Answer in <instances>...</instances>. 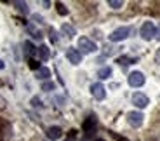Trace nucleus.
Listing matches in <instances>:
<instances>
[{"label":"nucleus","mask_w":160,"mask_h":141,"mask_svg":"<svg viewBox=\"0 0 160 141\" xmlns=\"http://www.w3.org/2000/svg\"><path fill=\"white\" fill-rule=\"evenodd\" d=\"M155 24L152 23V21H144L143 26H141V38L143 40H152L153 37H155Z\"/></svg>","instance_id":"1"},{"label":"nucleus","mask_w":160,"mask_h":141,"mask_svg":"<svg viewBox=\"0 0 160 141\" xmlns=\"http://www.w3.org/2000/svg\"><path fill=\"white\" fill-rule=\"evenodd\" d=\"M129 35H131V28H129V26H120V28H117L115 32L110 35V40L112 42H122V40H125Z\"/></svg>","instance_id":"2"},{"label":"nucleus","mask_w":160,"mask_h":141,"mask_svg":"<svg viewBox=\"0 0 160 141\" xmlns=\"http://www.w3.org/2000/svg\"><path fill=\"white\" fill-rule=\"evenodd\" d=\"M78 49L82 51V53H85V54H91V53H94L96 51V44L91 40V38H87V37H80L78 38Z\"/></svg>","instance_id":"3"},{"label":"nucleus","mask_w":160,"mask_h":141,"mask_svg":"<svg viewBox=\"0 0 160 141\" xmlns=\"http://www.w3.org/2000/svg\"><path fill=\"white\" fill-rule=\"evenodd\" d=\"M127 82H129L131 87H141V85L144 84V75L141 72H132L131 75H129Z\"/></svg>","instance_id":"4"},{"label":"nucleus","mask_w":160,"mask_h":141,"mask_svg":"<svg viewBox=\"0 0 160 141\" xmlns=\"http://www.w3.org/2000/svg\"><path fill=\"white\" fill-rule=\"evenodd\" d=\"M132 105H136L138 108H146L150 105V99L143 93H134L132 94Z\"/></svg>","instance_id":"5"},{"label":"nucleus","mask_w":160,"mask_h":141,"mask_svg":"<svg viewBox=\"0 0 160 141\" xmlns=\"http://www.w3.org/2000/svg\"><path fill=\"white\" fill-rule=\"evenodd\" d=\"M127 120H129V124H131L132 127H139V125L143 124L144 117H143L141 112H129L127 113Z\"/></svg>","instance_id":"6"},{"label":"nucleus","mask_w":160,"mask_h":141,"mask_svg":"<svg viewBox=\"0 0 160 141\" xmlns=\"http://www.w3.org/2000/svg\"><path fill=\"white\" fill-rule=\"evenodd\" d=\"M66 58H68V61L72 65H78L80 61H82V53L75 47H70L68 51H66Z\"/></svg>","instance_id":"7"},{"label":"nucleus","mask_w":160,"mask_h":141,"mask_svg":"<svg viewBox=\"0 0 160 141\" xmlns=\"http://www.w3.org/2000/svg\"><path fill=\"white\" fill-rule=\"evenodd\" d=\"M96 125H98V120H96V117H94V115L87 117V118H85V122H84L85 134H87V136H92V134H94V131H96Z\"/></svg>","instance_id":"8"},{"label":"nucleus","mask_w":160,"mask_h":141,"mask_svg":"<svg viewBox=\"0 0 160 141\" xmlns=\"http://www.w3.org/2000/svg\"><path fill=\"white\" fill-rule=\"evenodd\" d=\"M91 93H92V96L96 98V99H99V101L106 98V89H104L103 84H99V82L91 85Z\"/></svg>","instance_id":"9"},{"label":"nucleus","mask_w":160,"mask_h":141,"mask_svg":"<svg viewBox=\"0 0 160 141\" xmlns=\"http://www.w3.org/2000/svg\"><path fill=\"white\" fill-rule=\"evenodd\" d=\"M47 138L51 141H56V139H59L61 136H63V131H61V127H58V125H52V127H49L47 129Z\"/></svg>","instance_id":"10"},{"label":"nucleus","mask_w":160,"mask_h":141,"mask_svg":"<svg viewBox=\"0 0 160 141\" xmlns=\"http://www.w3.org/2000/svg\"><path fill=\"white\" fill-rule=\"evenodd\" d=\"M37 56H38L42 61H47L49 56H51V53H49V49L45 47V45H40V47L37 49Z\"/></svg>","instance_id":"11"},{"label":"nucleus","mask_w":160,"mask_h":141,"mask_svg":"<svg viewBox=\"0 0 160 141\" xmlns=\"http://www.w3.org/2000/svg\"><path fill=\"white\" fill-rule=\"evenodd\" d=\"M61 30H63V33L68 37V38H73V37H75V33H77L75 28H73L72 24H68V23H64L63 26H61Z\"/></svg>","instance_id":"12"},{"label":"nucleus","mask_w":160,"mask_h":141,"mask_svg":"<svg viewBox=\"0 0 160 141\" xmlns=\"http://www.w3.org/2000/svg\"><path fill=\"white\" fill-rule=\"evenodd\" d=\"M49 75H51V72H49V68H45V66H42V68L37 70V77H38L40 80H45V78H49Z\"/></svg>","instance_id":"13"},{"label":"nucleus","mask_w":160,"mask_h":141,"mask_svg":"<svg viewBox=\"0 0 160 141\" xmlns=\"http://www.w3.org/2000/svg\"><path fill=\"white\" fill-rule=\"evenodd\" d=\"M98 77H99V78H110V77H112V68H110V66H103V68L98 72Z\"/></svg>","instance_id":"14"},{"label":"nucleus","mask_w":160,"mask_h":141,"mask_svg":"<svg viewBox=\"0 0 160 141\" xmlns=\"http://www.w3.org/2000/svg\"><path fill=\"white\" fill-rule=\"evenodd\" d=\"M24 51H26V54H28V56L37 54V47H33L32 42H24Z\"/></svg>","instance_id":"15"},{"label":"nucleus","mask_w":160,"mask_h":141,"mask_svg":"<svg viewBox=\"0 0 160 141\" xmlns=\"http://www.w3.org/2000/svg\"><path fill=\"white\" fill-rule=\"evenodd\" d=\"M14 7H16L19 12H23V14L28 12V5H26V2H14Z\"/></svg>","instance_id":"16"},{"label":"nucleus","mask_w":160,"mask_h":141,"mask_svg":"<svg viewBox=\"0 0 160 141\" xmlns=\"http://www.w3.org/2000/svg\"><path fill=\"white\" fill-rule=\"evenodd\" d=\"M28 30H30V33L33 35V38H38V40H40V38L44 37V35H42V32H38V30H37L33 24H28Z\"/></svg>","instance_id":"17"},{"label":"nucleus","mask_w":160,"mask_h":141,"mask_svg":"<svg viewBox=\"0 0 160 141\" xmlns=\"http://www.w3.org/2000/svg\"><path fill=\"white\" fill-rule=\"evenodd\" d=\"M134 58H127V56H122V58H118V63L120 65H131V63H134Z\"/></svg>","instance_id":"18"},{"label":"nucleus","mask_w":160,"mask_h":141,"mask_svg":"<svg viewBox=\"0 0 160 141\" xmlns=\"http://www.w3.org/2000/svg\"><path fill=\"white\" fill-rule=\"evenodd\" d=\"M108 5H110L112 9H120L122 5H124V2H122V0H110Z\"/></svg>","instance_id":"19"},{"label":"nucleus","mask_w":160,"mask_h":141,"mask_svg":"<svg viewBox=\"0 0 160 141\" xmlns=\"http://www.w3.org/2000/svg\"><path fill=\"white\" fill-rule=\"evenodd\" d=\"M54 87H56L54 82H44V84H42V91H52Z\"/></svg>","instance_id":"20"},{"label":"nucleus","mask_w":160,"mask_h":141,"mask_svg":"<svg viewBox=\"0 0 160 141\" xmlns=\"http://www.w3.org/2000/svg\"><path fill=\"white\" fill-rule=\"evenodd\" d=\"M58 12H59L61 16H66V14H68V9L64 7L63 4H58Z\"/></svg>","instance_id":"21"},{"label":"nucleus","mask_w":160,"mask_h":141,"mask_svg":"<svg viewBox=\"0 0 160 141\" xmlns=\"http://www.w3.org/2000/svg\"><path fill=\"white\" fill-rule=\"evenodd\" d=\"M51 40L52 42H58V37H56V32H54V30H51Z\"/></svg>","instance_id":"22"},{"label":"nucleus","mask_w":160,"mask_h":141,"mask_svg":"<svg viewBox=\"0 0 160 141\" xmlns=\"http://www.w3.org/2000/svg\"><path fill=\"white\" fill-rule=\"evenodd\" d=\"M155 61H157V63H160V47L157 49V54H155Z\"/></svg>","instance_id":"23"},{"label":"nucleus","mask_w":160,"mask_h":141,"mask_svg":"<svg viewBox=\"0 0 160 141\" xmlns=\"http://www.w3.org/2000/svg\"><path fill=\"white\" fill-rule=\"evenodd\" d=\"M32 103H33L35 106H42V105H40V101H38V98H33V99H32Z\"/></svg>","instance_id":"24"},{"label":"nucleus","mask_w":160,"mask_h":141,"mask_svg":"<svg viewBox=\"0 0 160 141\" xmlns=\"http://www.w3.org/2000/svg\"><path fill=\"white\" fill-rule=\"evenodd\" d=\"M155 37H157V38H160V26L157 28V32H155Z\"/></svg>","instance_id":"25"},{"label":"nucleus","mask_w":160,"mask_h":141,"mask_svg":"<svg viewBox=\"0 0 160 141\" xmlns=\"http://www.w3.org/2000/svg\"><path fill=\"white\" fill-rule=\"evenodd\" d=\"M4 68H5V65H4V61L0 59V70H4Z\"/></svg>","instance_id":"26"},{"label":"nucleus","mask_w":160,"mask_h":141,"mask_svg":"<svg viewBox=\"0 0 160 141\" xmlns=\"http://www.w3.org/2000/svg\"><path fill=\"white\" fill-rule=\"evenodd\" d=\"M98 141H103V139H98Z\"/></svg>","instance_id":"27"}]
</instances>
